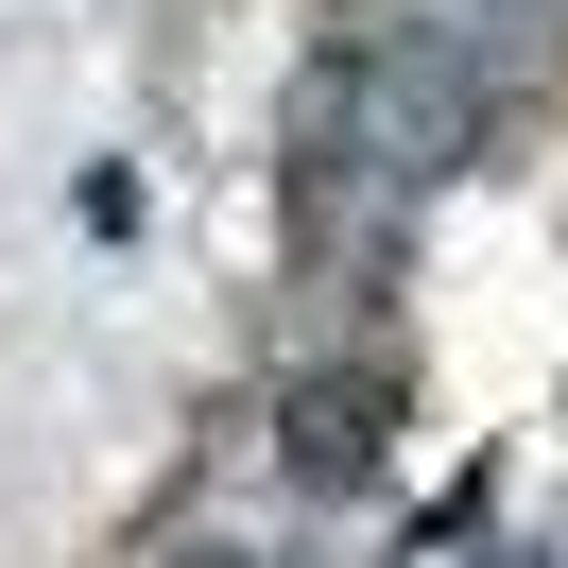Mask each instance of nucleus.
<instances>
[{
  "label": "nucleus",
  "instance_id": "nucleus-1",
  "mask_svg": "<svg viewBox=\"0 0 568 568\" xmlns=\"http://www.w3.org/2000/svg\"><path fill=\"white\" fill-rule=\"evenodd\" d=\"M379 465V396L362 379H311V414H293V483H362Z\"/></svg>",
  "mask_w": 568,
  "mask_h": 568
}]
</instances>
